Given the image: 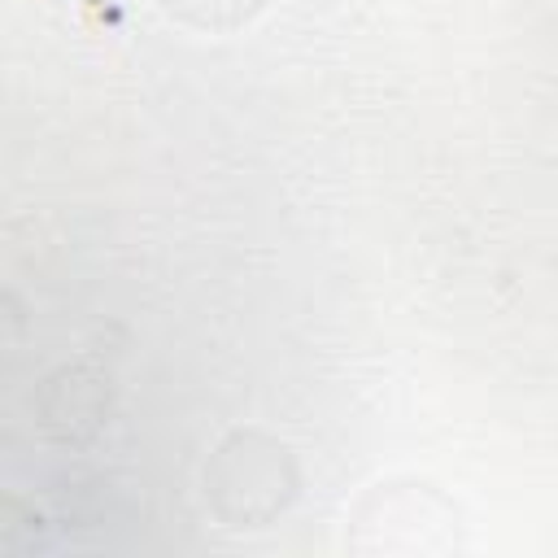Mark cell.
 Segmentation results:
<instances>
[{
  "mask_svg": "<svg viewBox=\"0 0 558 558\" xmlns=\"http://www.w3.org/2000/svg\"><path fill=\"white\" fill-rule=\"evenodd\" d=\"M296 458L270 432H231L205 466V497L214 514L231 527H266L296 497Z\"/></svg>",
  "mask_w": 558,
  "mask_h": 558,
  "instance_id": "obj_1",
  "label": "cell"
},
{
  "mask_svg": "<svg viewBox=\"0 0 558 558\" xmlns=\"http://www.w3.org/2000/svg\"><path fill=\"white\" fill-rule=\"evenodd\" d=\"M344 541L357 554H445L458 545V510L432 484L388 480L357 497Z\"/></svg>",
  "mask_w": 558,
  "mask_h": 558,
  "instance_id": "obj_2",
  "label": "cell"
},
{
  "mask_svg": "<svg viewBox=\"0 0 558 558\" xmlns=\"http://www.w3.org/2000/svg\"><path fill=\"white\" fill-rule=\"evenodd\" d=\"M109 388L87 366H61L39 392V423L61 440H83L105 414Z\"/></svg>",
  "mask_w": 558,
  "mask_h": 558,
  "instance_id": "obj_3",
  "label": "cell"
},
{
  "mask_svg": "<svg viewBox=\"0 0 558 558\" xmlns=\"http://www.w3.org/2000/svg\"><path fill=\"white\" fill-rule=\"evenodd\" d=\"M161 9L196 31H209V35H231L240 31L257 9L262 0H161Z\"/></svg>",
  "mask_w": 558,
  "mask_h": 558,
  "instance_id": "obj_4",
  "label": "cell"
}]
</instances>
